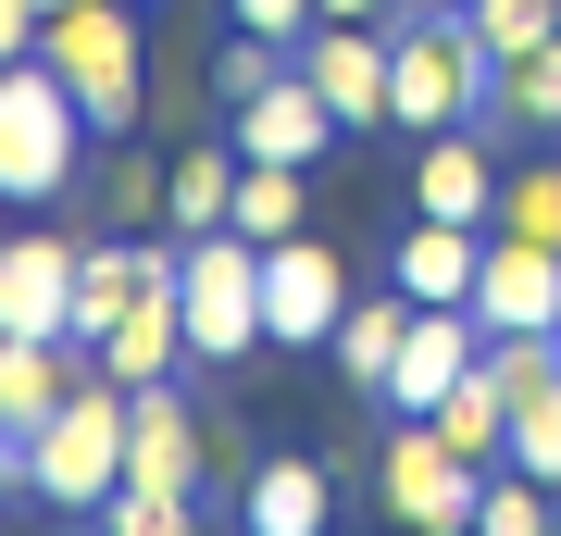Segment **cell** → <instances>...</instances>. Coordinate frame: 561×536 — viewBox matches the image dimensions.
<instances>
[{"label":"cell","mask_w":561,"mask_h":536,"mask_svg":"<svg viewBox=\"0 0 561 536\" xmlns=\"http://www.w3.org/2000/svg\"><path fill=\"white\" fill-rule=\"evenodd\" d=\"M486 38L461 25V0H412V25H387V125L437 138V125H474L486 113Z\"/></svg>","instance_id":"1"},{"label":"cell","mask_w":561,"mask_h":536,"mask_svg":"<svg viewBox=\"0 0 561 536\" xmlns=\"http://www.w3.org/2000/svg\"><path fill=\"white\" fill-rule=\"evenodd\" d=\"M113 487H125V387L88 362V375L25 424V499H50V512H101Z\"/></svg>","instance_id":"2"},{"label":"cell","mask_w":561,"mask_h":536,"mask_svg":"<svg viewBox=\"0 0 561 536\" xmlns=\"http://www.w3.org/2000/svg\"><path fill=\"white\" fill-rule=\"evenodd\" d=\"M38 62L76 88V113L101 125V138H125L138 100H150V50H138V13H125V0H50Z\"/></svg>","instance_id":"3"},{"label":"cell","mask_w":561,"mask_h":536,"mask_svg":"<svg viewBox=\"0 0 561 536\" xmlns=\"http://www.w3.org/2000/svg\"><path fill=\"white\" fill-rule=\"evenodd\" d=\"M76 150H88L76 88H62L38 50L0 62V199H62L76 187Z\"/></svg>","instance_id":"4"},{"label":"cell","mask_w":561,"mask_h":536,"mask_svg":"<svg viewBox=\"0 0 561 536\" xmlns=\"http://www.w3.org/2000/svg\"><path fill=\"white\" fill-rule=\"evenodd\" d=\"M175 299H187V350L201 362H250L262 350V238H238V225L175 238Z\"/></svg>","instance_id":"5"},{"label":"cell","mask_w":561,"mask_h":536,"mask_svg":"<svg viewBox=\"0 0 561 536\" xmlns=\"http://www.w3.org/2000/svg\"><path fill=\"white\" fill-rule=\"evenodd\" d=\"M474 499H486V475L437 437V424H400V437H387V512H400V524L461 536V524H474Z\"/></svg>","instance_id":"6"},{"label":"cell","mask_w":561,"mask_h":536,"mask_svg":"<svg viewBox=\"0 0 561 536\" xmlns=\"http://www.w3.org/2000/svg\"><path fill=\"white\" fill-rule=\"evenodd\" d=\"M337 312H350V275H337V250H324V238H275V250H262V338L324 350V338H337Z\"/></svg>","instance_id":"7"},{"label":"cell","mask_w":561,"mask_h":536,"mask_svg":"<svg viewBox=\"0 0 561 536\" xmlns=\"http://www.w3.org/2000/svg\"><path fill=\"white\" fill-rule=\"evenodd\" d=\"M474 324H486V338H561V250L500 238V225H486V262H474Z\"/></svg>","instance_id":"8"},{"label":"cell","mask_w":561,"mask_h":536,"mask_svg":"<svg viewBox=\"0 0 561 536\" xmlns=\"http://www.w3.org/2000/svg\"><path fill=\"white\" fill-rule=\"evenodd\" d=\"M474 350H486V324H474V299H424L412 312V338H400V362H387V412H437L449 399V375H474Z\"/></svg>","instance_id":"9"},{"label":"cell","mask_w":561,"mask_h":536,"mask_svg":"<svg viewBox=\"0 0 561 536\" xmlns=\"http://www.w3.org/2000/svg\"><path fill=\"white\" fill-rule=\"evenodd\" d=\"M225 138H238V162H300V175H312V162H324V138H350V125L324 113V88L287 62L262 100H238V113H225Z\"/></svg>","instance_id":"10"},{"label":"cell","mask_w":561,"mask_h":536,"mask_svg":"<svg viewBox=\"0 0 561 536\" xmlns=\"http://www.w3.org/2000/svg\"><path fill=\"white\" fill-rule=\"evenodd\" d=\"M175 362H187V299H175V250H162V262H150V287L113 312V338H101V375H113V387H162Z\"/></svg>","instance_id":"11"},{"label":"cell","mask_w":561,"mask_h":536,"mask_svg":"<svg viewBox=\"0 0 561 536\" xmlns=\"http://www.w3.org/2000/svg\"><path fill=\"white\" fill-rule=\"evenodd\" d=\"M300 76L324 88V113H337L350 138L387 125V25H337V13H324L312 38H300Z\"/></svg>","instance_id":"12"},{"label":"cell","mask_w":561,"mask_h":536,"mask_svg":"<svg viewBox=\"0 0 561 536\" xmlns=\"http://www.w3.org/2000/svg\"><path fill=\"white\" fill-rule=\"evenodd\" d=\"M76 238H0V324L13 338H76Z\"/></svg>","instance_id":"13"},{"label":"cell","mask_w":561,"mask_h":536,"mask_svg":"<svg viewBox=\"0 0 561 536\" xmlns=\"http://www.w3.org/2000/svg\"><path fill=\"white\" fill-rule=\"evenodd\" d=\"M125 475H138V487H187V499H201L213 437L187 424V399H175V387H125Z\"/></svg>","instance_id":"14"},{"label":"cell","mask_w":561,"mask_h":536,"mask_svg":"<svg viewBox=\"0 0 561 536\" xmlns=\"http://www.w3.org/2000/svg\"><path fill=\"white\" fill-rule=\"evenodd\" d=\"M412 213H449V225H486V213H500V162H486L474 125H437V138H424V162H412Z\"/></svg>","instance_id":"15"},{"label":"cell","mask_w":561,"mask_h":536,"mask_svg":"<svg viewBox=\"0 0 561 536\" xmlns=\"http://www.w3.org/2000/svg\"><path fill=\"white\" fill-rule=\"evenodd\" d=\"M474 262H486V225L412 213L400 250H387V287H412V299H474Z\"/></svg>","instance_id":"16"},{"label":"cell","mask_w":561,"mask_h":536,"mask_svg":"<svg viewBox=\"0 0 561 536\" xmlns=\"http://www.w3.org/2000/svg\"><path fill=\"white\" fill-rule=\"evenodd\" d=\"M424 424H437V437L474 461V475H486V461H512V387H500V362L474 350V375H449V399H437Z\"/></svg>","instance_id":"17"},{"label":"cell","mask_w":561,"mask_h":536,"mask_svg":"<svg viewBox=\"0 0 561 536\" xmlns=\"http://www.w3.org/2000/svg\"><path fill=\"white\" fill-rule=\"evenodd\" d=\"M412 312H424L412 287H387V299H350V312H337V338H324V350H337V375H350L362 399L387 387V362H400V338H412Z\"/></svg>","instance_id":"18"},{"label":"cell","mask_w":561,"mask_h":536,"mask_svg":"<svg viewBox=\"0 0 561 536\" xmlns=\"http://www.w3.org/2000/svg\"><path fill=\"white\" fill-rule=\"evenodd\" d=\"M238 512H250V536H324V461L275 449V461L250 475V499H238Z\"/></svg>","instance_id":"19"},{"label":"cell","mask_w":561,"mask_h":536,"mask_svg":"<svg viewBox=\"0 0 561 536\" xmlns=\"http://www.w3.org/2000/svg\"><path fill=\"white\" fill-rule=\"evenodd\" d=\"M238 150V138H225ZM213 138H187L175 162H162V225H175V238H201V225H225V199H238V162H225Z\"/></svg>","instance_id":"20"},{"label":"cell","mask_w":561,"mask_h":536,"mask_svg":"<svg viewBox=\"0 0 561 536\" xmlns=\"http://www.w3.org/2000/svg\"><path fill=\"white\" fill-rule=\"evenodd\" d=\"M150 262H162V250H88V262H76V338H88V350H101L113 312L150 287Z\"/></svg>","instance_id":"21"},{"label":"cell","mask_w":561,"mask_h":536,"mask_svg":"<svg viewBox=\"0 0 561 536\" xmlns=\"http://www.w3.org/2000/svg\"><path fill=\"white\" fill-rule=\"evenodd\" d=\"M225 225L238 238H300V162H238V199H225Z\"/></svg>","instance_id":"22"},{"label":"cell","mask_w":561,"mask_h":536,"mask_svg":"<svg viewBox=\"0 0 561 536\" xmlns=\"http://www.w3.org/2000/svg\"><path fill=\"white\" fill-rule=\"evenodd\" d=\"M486 113H500V125H561V38L512 50L500 76H486Z\"/></svg>","instance_id":"23"},{"label":"cell","mask_w":561,"mask_h":536,"mask_svg":"<svg viewBox=\"0 0 561 536\" xmlns=\"http://www.w3.org/2000/svg\"><path fill=\"white\" fill-rule=\"evenodd\" d=\"M500 238H537V250H561V162H524V175H500Z\"/></svg>","instance_id":"24"},{"label":"cell","mask_w":561,"mask_h":536,"mask_svg":"<svg viewBox=\"0 0 561 536\" xmlns=\"http://www.w3.org/2000/svg\"><path fill=\"white\" fill-rule=\"evenodd\" d=\"M512 461H524L537 487H561V375L512 387Z\"/></svg>","instance_id":"25"},{"label":"cell","mask_w":561,"mask_h":536,"mask_svg":"<svg viewBox=\"0 0 561 536\" xmlns=\"http://www.w3.org/2000/svg\"><path fill=\"white\" fill-rule=\"evenodd\" d=\"M549 499H561V487H537V475H524V461H486L474 536H537V524H549Z\"/></svg>","instance_id":"26"},{"label":"cell","mask_w":561,"mask_h":536,"mask_svg":"<svg viewBox=\"0 0 561 536\" xmlns=\"http://www.w3.org/2000/svg\"><path fill=\"white\" fill-rule=\"evenodd\" d=\"M461 25L486 38V62H512V50L561 38V0H461Z\"/></svg>","instance_id":"27"},{"label":"cell","mask_w":561,"mask_h":536,"mask_svg":"<svg viewBox=\"0 0 561 536\" xmlns=\"http://www.w3.org/2000/svg\"><path fill=\"white\" fill-rule=\"evenodd\" d=\"M287 62H300V50H287V38H262V25H238V38L213 50V88H225V113H238V100H262V88L287 76Z\"/></svg>","instance_id":"28"},{"label":"cell","mask_w":561,"mask_h":536,"mask_svg":"<svg viewBox=\"0 0 561 536\" xmlns=\"http://www.w3.org/2000/svg\"><path fill=\"white\" fill-rule=\"evenodd\" d=\"M88 524H113V536H175V524H201V499H187V487H138V475H125Z\"/></svg>","instance_id":"29"},{"label":"cell","mask_w":561,"mask_h":536,"mask_svg":"<svg viewBox=\"0 0 561 536\" xmlns=\"http://www.w3.org/2000/svg\"><path fill=\"white\" fill-rule=\"evenodd\" d=\"M225 13H238V25H262V38H287V50H300L312 25H324V0H225Z\"/></svg>","instance_id":"30"},{"label":"cell","mask_w":561,"mask_h":536,"mask_svg":"<svg viewBox=\"0 0 561 536\" xmlns=\"http://www.w3.org/2000/svg\"><path fill=\"white\" fill-rule=\"evenodd\" d=\"M113 213H125V225H150V213H162V162H138V150H125V175H113Z\"/></svg>","instance_id":"31"},{"label":"cell","mask_w":561,"mask_h":536,"mask_svg":"<svg viewBox=\"0 0 561 536\" xmlns=\"http://www.w3.org/2000/svg\"><path fill=\"white\" fill-rule=\"evenodd\" d=\"M38 25H50V0H0V62L38 50Z\"/></svg>","instance_id":"32"},{"label":"cell","mask_w":561,"mask_h":536,"mask_svg":"<svg viewBox=\"0 0 561 536\" xmlns=\"http://www.w3.org/2000/svg\"><path fill=\"white\" fill-rule=\"evenodd\" d=\"M13 487H25V437L0 424V499H13Z\"/></svg>","instance_id":"33"},{"label":"cell","mask_w":561,"mask_h":536,"mask_svg":"<svg viewBox=\"0 0 561 536\" xmlns=\"http://www.w3.org/2000/svg\"><path fill=\"white\" fill-rule=\"evenodd\" d=\"M324 13H337V25H387V0H324Z\"/></svg>","instance_id":"34"}]
</instances>
